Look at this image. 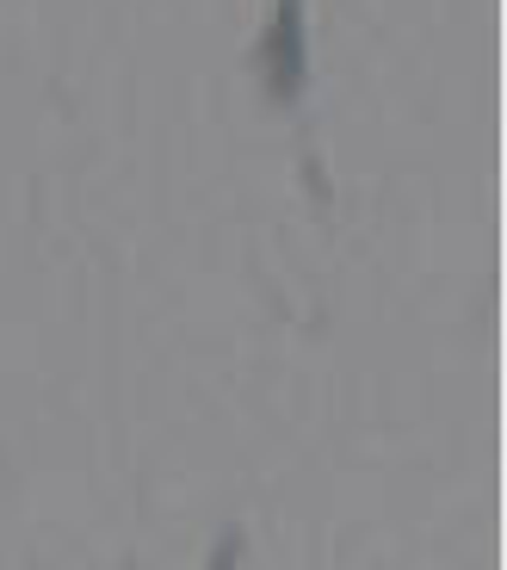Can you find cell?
Wrapping results in <instances>:
<instances>
[{
	"mask_svg": "<svg viewBox=\"0 0 507 570\" xmlns=\"http://www.w3.org/2000/svg\"><path fill=\"white\" fill-rule=\"evenodd\" d=\"M236 558H241V533L223 528V540H217V552H211V570H236Z\"/></svg>",
	"mask_w": 507,
	"mask_h": 570,
	"instance_id": "7a4b0ae2",
	"label": "cell"
},
{
	"mask_svg": "<svg viewBox=\"0 0 507 570\" xmlns=\"http://www.w3.org/2000/svg\"><path fill=\"white\" fill-rule=\"evenodd\" d=\"M248 69L260 75V87H267L279 106H297V94L310 81V57H304V0H279V7H272L260 43L248 50Z\"/></svg>",
	"mask_w": 507,
	"mask_h": 570,
	"instance_id": "6da1fadb",
	"label": "cell"
}]
</instances>
